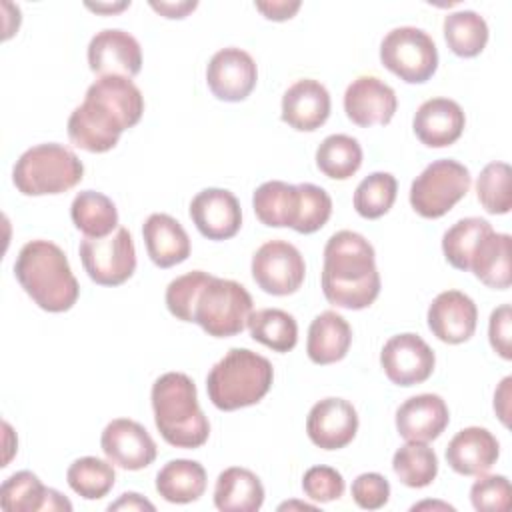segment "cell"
<instances>
[{
    "mask_svg": "<svg viewBox=\"0 0 512 512\" xmlns=\"http://www.w3.org/2000/svg\"><path fill=\"white\" fill-rule=\"evenodd\" d=\"M90 10H96V12H116V10H122L126 6H130V2H120V4H86Z\"/></svg>",
    "mask_w": 512,
    "mask_h": 512,
    "instance_id": "50",
    "label": "cell"
},
{
    "mask_svg": "<svg viewBox=\"0 0 512 512\" xmlns=\"http://www.w3.org/2000/svg\"><path fill=\"white\" fill-rule=\"evenodd\" d=\"M290 508H302V510H316V506L306 502H284L278 506V510H290Z\"/></svg>",
    "mask_w": 512,
    "mask_h": 512,
    "instance_id": "51",
    "label": "cell"
},
{
    "mask_svg": "<svg viewBox=\"0 0 512 512\" xmlns=\"http://www.w3.org/2000/svg\"><path fill=\"white\" fill-rule=\"evenodd\" d=\"M150 6L164 18H184L198 6V2H150Z\"/></svg>",
    "mask_w": 512,
    "mask_h": 512,
    "instance_id": "49",
    "label": "cell"
},
{
    "mask_svg": "<svg viewBox=\"0 0 512 512\" xmlns=\"http://www.w3.org/2000/svg\"><path fill=\"white\" fill-rule=\"evenodd\" d=\"M324 298L346 310L368 308L380 294L374 246L358 232L340 230L324 246Z\"/></svg>",
    "mask_w": 512,
    "mask_h": 512,
    "instance_id": "2",
    "label": "cell"
},
{
    "mask_svg": "<svg viewBox=\"0 0 512 512\" xmlns=\"http://www.w3.org/2000/svg\"><path fill=\"white\" fill-rule=\"evenodd\" d=\"M106 458L124 470H142L156 460V442L148 430L130 418H116L106 424L100 436Z\"/></svg>",
    "mask_w": 512,
    "mask_h": 512,
    "instance_id": "14",
    "label": "cell"
},
{
    "mask_svg": "<svg viewBox=\"0 0 512 512\" xmlns=\"http://www.w3.org/2000/svg\"><path fill=\"white\" fill-rule=\"evenodd\" d=\"M510 384H512V378L506 376L494 394V410L504 426H508V416H510Z\"/></svg>",
    "mask_w": 512,
    "mask_h": 512,
    "instance_id": "47",
    "label": "cell"
},
{
    "mask_svg": "<svg viewBox=\"0 0 512 512\" xmlns=\"http://www.w3.org/2000/svg\"><path fill=\"white\" fill-rule=\"evenodd\" d=\"M306 432L314 446L322 450H340L348 446L358 432V412L344 398H324L310 408Z\"/></svg>",
    "mask_w": 512,
    "mask_h": 512,
    "instance_id": "16",
    "label": "cell"
},
{
    "mask_svg": "<svg viewBox=\"0 0 512 512\" xmlns=\"http://www.w3.org/2000/svg\"><path fill=\"white\" fill-rule=\"evenodd\" d=\"M362 164V148L348 134L326 136L316 150L318 170L332 180H348Z\"/></svg>",
    "mask_w": 512,
    "mask_h": 512,
    "instance_id": "34",
    "label": "cell"
},
{
    "mask_svg": "<svg viewBox=\"0 0 512 512\" xmlns=\"http://www.w3.org/2000/svg\"><path fill=\"white\" fill-rule=\"evenodd\" d=\"M256 10H260L268 20H276V22H282V20H288L292 18L298 10H300V2L298 0H272V2H254Z\"/></svg>",
    "mask_w": 512,
    "mask_h": 512,
    "instance_id": "46",
    "label": "cell"
},
{
    "mask_svg": "<svg viewBox=\"0 0 512 512\" xmlns=\"http://www.w3.org/2000/svg\"><path fill=\"white\" fill-rule=\"evenodd\" d=\"M380 364L390 382L398 386H414L430 378L434 372L436 356L434 350L412 332L392 336L382 352Z\"/></svg>",
    "mask_w": 512,
    "mask_h": 512,
    "instance_id": "12",
    "label": "cell"
},
{
    "mask_svg": "<svg viewBox=\"0 0 512 512\" xmlns=\"http://www.w3.org/2000/svg\"><path fill=\"white\" fill-rule=\"evenodd\" d=\"M78 252L86 274L100 286H120L136 270L134 240L124 226L104 238H84Z\"/></svg>",
    "mask_w": 512,
    "mask_h": 512,
    "instance_id": "10",
    "label": "cell"
},
{
    "mask_svg": "<svg viewBox=\"0 0 512 512\" xmlns=\"http://www.w3.org/2000/svg\"><path fill=\"white\" fill-rule=\"evenodd\" d=\"M144 96L126 76H100L68 118V138L86 152L112 150L120 134L140 122Z\"/></svg>",
    "mask_w": 512,
    "mask_h": 512,
    "instance_id": "1",
    "label": "cell"
},
{
    "mask_svg": "<svg viewBox=\"0 0 512 512\" xmlns=\"http://www.w3.org/2000/svg\"><path fill=\"white\" fill-rule=\"evenodd\" d=\"M264 502L260 478L240 466L226 468L218 474L214 486V506L220 512H256Z\"/></svg>",
    "mask_w": 512,
    "mask_h": 512,
    "instance_id": "28",
    "label": "cell"
},
{
    "mask_svg": "<svg viewBox=\"0 0 512 512\" xmlns=\"http://www.w3.org/2000/svg\"><path fill=\"white\" fill-rule=\"evenodd\" d=\"M500 456L496 436L480 426H468L456 432L446 446L448 466L462 476L486 474Z\"/></svg>",
    "mask_w": 512,
    "mask_h": 512,
    "instance_id": "22",
    "label": "cell"
},
{
    "mask_svg": "<svg viewBox=\"0 0 512 512\" xmlns=\"http://www.w3.org/2000/svg\"><path fill=\"white\" fill-rule=\"evenodd\" d=\"M88 66L98 76L132 78L142 68V48L126 30L106 28L96 32L88 44Z\"/></svg>",
    "mask_w": 512,
    "mask_h": 512,
    "instance_id": "15",
    "label": "cell"
},
{
    "mask_svg": "<svg viewBox=\"0 0 512 512\" xmlns=\"http://www.w3.org/2000/svg\"><path fill=\"white\" fill-rule=\"evenodd\" d=\"M142 236L150 260L158 268H172L190 256L188 232L170 214H150L142 226Z\"/></svg>",
    "mask_w": 512,
    "mask_h": 512,
    "instance_id": "25",
    "label": "cell"
},
{
    "mask_svg": "<svg viewBox=\"0 0 512 512\" xmlns=\"http://www.w3.org/2000/svg\"><path fill=\"white\" fill-rule=\"evenodd\" d=\"M108 510H154V504L136 492H124L116 502L108 506Z\"/></svg>",
    "mask_w": 512,
    "mask_h": 512,
    "instance_id": "48",
    "label": "cell"
},
{
    "mask_svg": "<svg viewBox=\"0 0 512 512\" xmlns=\"http://www.w3.org/2000/svg\"><path fill=\"white\" fill-rule=\"evenodd\" d=\"M252 314L250 292L228 278L212 276L194 304V320L208 336L228 338L248 326Z\"/></svg>",
    "mask_w": 512,
    "mask_h": 512,
    "instance_id": "7",
    "label": "cell"
},
{
    "mask_svg": "<svg viewBox=\"0 0 512 512\" xmlns=\"http://www.w3.org/2000/svg\"><path fill=\"white\" fill-rule=\"evenodd\" d=\"M468 168L452 158L428 164L410 186V204L422 218H440L470 190Z\"/></svg>",
    "mask_w": 512,
    "mask_h": 512,
    "instance_id": "8",
    "label": "cell"
},
{
    "mask_svg": "<svg viewBox=\"0 0 512 512\" xmlns=\"http://www.w3.org/2000/svg\"><path fill=\"white\" fill-rule=\"evenodd\" d=\"M396 108V92L378 76H358L348 84L344 92V112L354 124L362 128L388 124L394 118Z\"/></svg>",
    "mask_w": 512,
    "mask_h": 512,
    "instance_id": "18",
    "label": "cell"
},
{
    "mask_svg": "<svg viewBox=\"0 0 512 512\" xmlns=\"http://www.w3.org/2000/svg\"><path fill=\"white\" fill-rule=\"evenodd\" d=\"M252 208L262 224L292 228L298 212V186L282 180L264 182L252 196Z\"/></svg>",
    "mask_w": 512,
    "mask_h": 512,
    "instance_id": "30",
    "label": "cell"
},
{
    "mask_svg": "<svg viewBox=\"0 0 512 512\" xmlns=\"http://www.w3.org/2000/svg\"><path fill=\"white\" fill-rule=\"evenodd\" d=\"M352 498L364 510H378L390 498V484L378 472H364L352 482Z\"/></svg>",
    "mask_w": 512,
    "mask_h": 512,
    "instance_id": "44",
    "label": "cell"
},
{
    "mask_svg": "<svg viewBox=\"0 0 512 512\" xmlns=\"http://www.w3.org/2000/svg\"><path fill=\"white\" fill-rule=\"evenodd\" d=\"M466 126V116L458 102L450 98H430L414 114L412 128L416 138L430 148L454 144Z\"/></svg>",
    "mask_w": 512,
    "mask_h": 512,
    "instance_id": "21",
    "label": "cell"
},
{
    "mask_svg": "<svg viewBox=\"0 0 512 512\" xmlns=\"http://www.w3.org/2000/svg\"><path fill=\"white\" fill-rule=\"evenodd\" d=\"M258 80L254 58L236 46L218 50L206 66L210 92L224 102H242L250 96Z\"/></svg>",
    "mask_w": 512,
    "mask_h": 512,
    "instance_id": "13",
    "label": "cell"
},
{
    "mask_svg": "<svg viewBox=\"0 0 512 512\" xmlns=\"http://www.w3.org/2000/svg\"><path fill=\"white\" fill-rule=\"evenodd\" d=\"M154 424L176 448H200L210 436V422L198 404L196 384L184 372H166L152 384Z\"/></svg>",
    "mask_w": 512,
    "mask_h": 512,
    "instance_id": "4",
    "label": "cell"
},
{
    "mask_svg": "<svg viewBox=\"0 0 512 512\" xmlns=\"http://www.w3.org/2000/svg\"><path fill=\"white\" fill-rule=\"evenodd\" d=\"M472 506L480 512H504L510 506V482L502 474L478 476L470 488Z\"/></svg>",
    "mask_w": 512,
    "mask_h": 512,
    "instance_id": "42",
    "label": "cell"
},
{
    "mask_svg": "<svg viewBox=\"0 0 512 512\" xmlns=\"http://www.w3.org/2000/svg\"><path fill=\"white\" fill-rule=\"evenodd\" d=\"M488 338L490 346L504 360L512 358V308L510 304H502L492 310L488 322Z\"/></svg>",
    "mask_w": 512,
    "mask_h": 512,
    "instance_id": "45",
    "label": "cell"
},
{
    "mask_svg": "<svg viewBox=\"0 0 512 512\" xmlns=\"http://www.w3.org/2000/svg\"><path fill=\"white\" fill-rule=\"evenodd\" d=\"M70 218L86 238H104L118 228L116 204L96 190H82L74 196Z\"/></svg>",
    "mask_w": 512,
    "mask_h": 512,
    "instance_id": "31",
    "label": "cell"
},
{
    "mask_svg": "<svg viewBox=\"0 0 512 512\" xmlns=\"http://www.w3.org/2000/svg\"><path fill=\"white\" fill-rule=\"evenodd\" d=\"M442 28L448 48L462 58L478 56L488 42V24L474 10L450 12L444 18Z\"/></svg>",
    "mask_w": 512,
    "mask_h": 512,
    "instance_id": "32",
    "label": "cell"
},
{
    "mask_svg": "<svg viewBox=\"0 0 512 512\" xmlns=\"http://www.w3.org/2000/svg\"><path fill=\"white\" fill-rule=\"evenodd\" d=\"M468 270L488 288L506 290L512 282V238L490 230L476 246Z\"/></svg>",
    "mask_w": 512,
    "mask_h": 512,
    "instance_id": "27",
    "label": "cell"
},
{
    "mask_svg": "<svg viewBox=\"0 0 512 512\" xmlns=\"http://www.w3.org/2000/svg\"><path fill=\"white\" fill-rule=\"evenodd\" d=\"M396 192L398 182L390 172H372L356 186L354 208L362 218H380L392 208Z\"/></svg>",
    "mask_w": 512,
    "mask_h": 512,
    "instance_id": "38",
    "label": "cell"
},
{
    "mask_svg": "<svg viewBox=\"0 0 512 512\" xmlns=\"http://www.w3.org/2000/svg\"><path fill=\"white\" fill-rule=\"evenodd\" d=\"M190 218L208 240H228L242 226L238 198L226 188H204L190 202Z\"/></svg>",
    "mask_w": 512,
    "mask_h": 512,
    "instance_id": "17",
    "label": "cell"
},
{
    "mask_svg": "<svg viewBox=\"0 0 512 512\" xmlns=\"http://www.w3.org/2000/svg\"><path fill=\"white\" fill-rule=\"evenodd\" d=\"M84 176V164L64 144L46 142L28 148L14 164L12 182L24 196L62 194Z\"/></svg>",
    "mask_w": 512,
    "mask_h": 512,
    "instance_id": "6",
    "label": "cell"
},
{
    "mask_svg": "<svg viewBox=\"0 0 512 512\" xmlns=\"http://www.w3.org/2000/svg\"><path fill=\"white\" fill-rule=\"evenodd\" d=\"M250 336L274 352H290L298 342V324L280 308H262L248 318Z\"/></svg>",
    "mask_w": 512,
    "mask_h": 512,
    "instance_id": "33",
    "label": "cell"
},
{
    "mask_svg": "<svg viewBox=\"0 0 512 512\" xmlns=\"http://www.w3.org/2000/svg\"><path fill=\"white\" fill-rule=\"evenodd\" d=\"M350 344L352 328L348 320L334 310H324L308 328L306 354L314 364L326 366L342 360L348 354Z\"/></svg>",
    "mask_w": 512,
    "mask_h": 512,
    "instance_id": "26",
    "label": "cell"
},
{
    "mask_svg": "<svg viewBox=\"0 0 512 512\" xmlns=\"http://www.w3.org/2000/svg\"><path fill=\"white\" fill-rule=\"evenodd\" d=\"M450 412L442 396L418 394L404 400L396 410V430L408 442L436 440L448 426Z\"/></svg>",
    "mask_w": 512,
    "mask_h": 512,
    "instance_id": "20",
    "label": "cell"
},
{
    "mask_svg": "<svg viewBox=\"0 0 512 512\" xmlns=\"http://www.w3.org/2000/svg\"><path fill=\"white\" fill-rule=\"evenodd\" d=\"M330 116V94L312 78L296 80L282 96V120L300 132L318 130Z\"/></svg>",
    "mask_w": 512,
    "mask_h": 512,
    "instance_id": "23",
    "label": "cell"
},
{
    "mask_svg": "<svg viewBox=\"0 0 512 512\" xmlns=\"http://www.w3.org/2000/svg\"><path fill=\"white\" fill-rule=\"evenodd\" d=\"M296 186H298V212H296V222L292 230H296L298 234H312L328 222L332 214V198L322 186H316L310 182L296 184Z\"/></svg>",
    "mask_w": 512,
    "mask_h": 512,
    "instance_id": "40",
    "label": "cell"
},
{
    "mask_svg": "<svg viewBox=\"0 0 512 512\" xmlns=\"http://www.w3.org/2000/svg\"><path fill=\"white\" fill-rule=\"evenodd\" d=\"M14 276L34 304L46 312L70 310L80 294L64 250L50 240L26 242L16 256Z\"/></svg>",
    "mask_w": 512,
    "mask_h": 512,
    "instance_id": "3",
    "label": "cell"
},
{
    "mask_svg": "<svg viewBox=\"0 0 512 512\" xmlns=\"http://www.w3.org/2000/svg\"><path fill=\"white\" fill-rule=\"evenodd\" d=\"M212 274L204 270H192L178 278H174L166 286V306L172 316H176L182 322L194 320V304L200 294V290L210 282Z\"/></svg>",
    "mask_w": 512,
    "mask_h": 512,
    "instance_id": "41",
    "label": "cell"
},
{
    "mask_svg": "<svg viewBox=\"0 0 512 512\" xmlns=\"http://www.w3.org/2000/svg\"><path fill=\"white\" fill-rule=\"evenodd\" d=\"M476 196L488 214H508L512 206L510 166L506 162H490L476 180Z\"/></svg>",
    "mask_w": 512,
    "mask_h": 512,
    "instance_id": "39",
    "label": "cell"
},
{
    "mask_svg": "<svg viewBox=\"0 0 512 512\" xmlns=\"http://www.w3.org/2000/svg\"><path fill=\"white\" fill-rule=\"evenodd\" d=\"M384 68L408 84H422L438 68V50L432 36L416 26L392 28L380 42Z\"/></svg>",
    "mask_w": 512,
    "mask_h": 512,
    "instance_id": "9",
    "label": "cell"
},
{
    "mask_svg": "<svg viewBox=\"0 0 512 512\" xmlns=\"http://www.w3.org/2000/svg\"><path fill=\"white\" fill-rule=\"evenodd\" d=\"M492 230L490 222L478 216H468L452 224L442 236V252L450 266L456 270H468L470 258L478 242Z\"/></svg>",
    "mask_w": 512,
    "mask_h": 512,
    "instance_id": "37",
    "label": "cell"
},
{
    "mask_svg": "<svg viewBox=\"0 0 512 512\" xmlns=\"http://www.w3.org/2000/svg\"><path fill=\"white\" fill-rule=\"evenodd\" d=\"M428 328L446 344H462L472 338L478 322L474 300L460 290L440 292L428 306Z\"/></svg>",
    "mask_w": 512,
    "mask_h": 512,
    "instance_id": "19",
    "label": "cell"
},
{
    "mask_svg": "<svg viewBox=\"0 0 512 512\" xmlns=\"http://www.w3.org/2000/svg\"><path fill=\"white\" fill-rule=\"evenodd\" d=\"M394 474L408 488H424L438 474V456L426 442L402 444L392 458Z\"/></svg>",
    "mask_w": 512,
    "mask_h": 512,
    "instance_id": "35",
    "label": "cell"
},
{
    "mask_svg": "<svg viewBox=\"0 0 512 512\" xmlns=\"http://www.w3.org/2000/svg\"><path fill=\"white\" fill-rule=\"evenodd\" d=\"M0 506L8 512H40V510H72L58 490L46 488L30 470H20L4 480L0 488Z\"/></svg>",
    "mask_w": 512,
    "mask_h": 512,
    "instance_id": "24",
    "label": "cell"
},
{
    "mask_svg": "<svg viewBox=\"0 0 512 512\" xmlns=\"http://www.w3.org/2000/svg\"><path fill=\"white\" fill-rule=\"evenodd\" d=\"M252 278L266 294H294L306 276V264L300 250L286 240H268L252 256Z\"/></svg>",
    "mask_w": 512,
    "mask_h": 512,
    "instance_id": "11",
    "label": "cell"
},
{
    "mask_svg": "<svg viewBox=\"0 0 512 512\" xmlns=\"http://www.w3.org/2000/svg\"><path fill=\"white\" fill-rule=\"evenodd\" d=\"M206 490V470L196 460L176 458L156 474V492L172 504L196 502Z\"/></svg>",
    "mask_w": 512,
    "mask_h": 512,
    "instance_id": "29",
    "label": "cell"
},
{
    "mask_svg": "<svg viewBox=\"0 0 512 512\" xmlns=\"http://www.w3.org/2000/svg\"><path fill=\"white\" fill-rule=\"evenodd\" d=\"M66 480L68 486L84 500H100L112 490L116 472L110 460L106 462L96 456H82L68 466Z\"/></svg>",
    "mask_w": 512,
    "mask_h": 512,
    "instance_id": "36",
    "label": "cell"
},
{
    "mask_svg": "<svg viewBox=\"0 0 512 512\" xmlns=\"http://www.w3.org/2000/svg\"><path fill=\"white\" fill-rule=\"evenodd\" d=\"M344 478L332 466H312L304 472L302 490L314 502H332L344 494Z\"/></svg>",
    "mask_w": 512,
    "mask_h": 512,
    "instance_id": "43",
    "label": "cell"
},
{
    "mask_svg": "<svg viewBox=\"0 0 512 512\" xmlns=\"http://www.w3.org/2000/svg\"><path fill=\"white\" fill-rule=\"evenodd\" d=\"M274 368L268 358L248 350H228L208 372L206 392L210 402L224 412L258 404L270 390Z\"/></svg>",
    "mask_w": 512,
    "mask_h": 512,
    "instance_id": "5",
    "label": "cell"
}]
</instances>
